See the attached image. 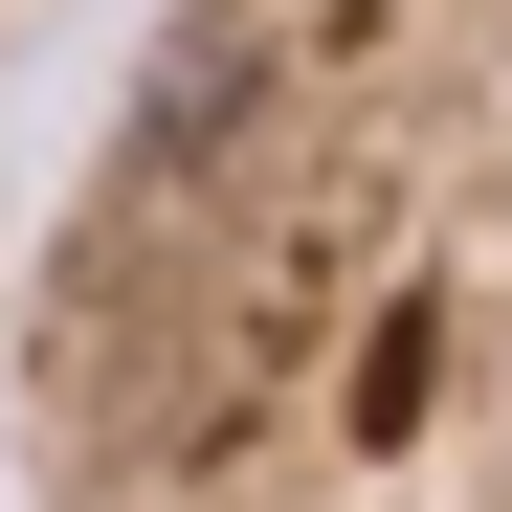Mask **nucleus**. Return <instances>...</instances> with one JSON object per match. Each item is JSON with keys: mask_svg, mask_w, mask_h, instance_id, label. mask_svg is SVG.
<instances>
[{"mask_svg": "<svg viewBox=\"0 0 512 512\" xmlns=\"http://www.w3.org/2000/svg\"><path fill=\"white\" fill-rule=\"evenodd\" d=\"M23 23H45V0H0V45H23Z\"/></svg>", "mask_w": 512, "mask_h": 512, "instance_id": "f03ea898", "label": "nucleus"}, {"mask_svg": "<svg viewBox=\"0 0 512 512\" xmlns=\"http://www.w3.org/2000/svg\"><path fill=\"white\" fill-rule=\"evenodd\" d=\"M23 512H512V0H156L0 312Z\"/></svg>", "mask_w": 512, "mask_h": 512, "instance_id": "f257e3e1", "label": "nucleus"}]
</instances>
